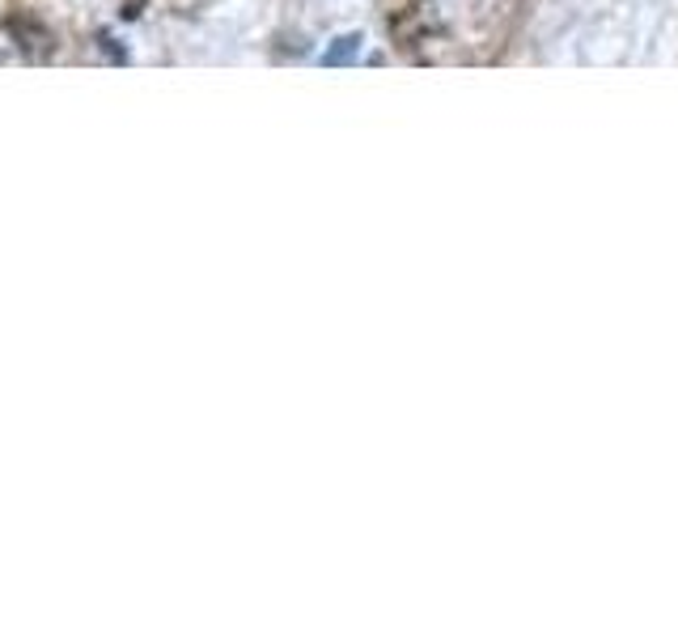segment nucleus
I'll list each match as a JSON object with an SVG mask.
<instances>
[{"instance_id": "2", "label": "nucleus", "mask_w": 678, "mask_h": 636, "mask_svg": "<svg viewBox=\"0 0 678 636\" xmlns=\"http://www.w3.org/2000/svg\"><path fill=\"white\" fill-rule=\"evenodd\" d=\"M13 60H22V47H18V34L9 22H0V64H13Z\"/></svg>"}, {"instance_id": "3", "label": "nucleus", "mask_w": 678, "mask_h": 636, "mask_svg": "<svg viewBox=\"0 0 678 636\" xmlns=\"http://www.w3.org/2000/svg\"><path fill=\"white\" fill-rule=\"evenodd\" d=\"M353 52H356V39H340V47H335V52H331L326 60H331V64H340V60L353 56Z\"/></svg>"}, {"instance_id": "1", "label": "nucleus", "mask_w": 678, "mask_h": 636, "mask_svg": "<svg viewBox=\"0 0 678 636\" xmlns=\"http://www.w3.org/2000/svg\"><path fill=\"white\" fill-rule=\"evenodd\" d=\"M9 26L18 34V47H22V60L34 64V60H52L55 52V34L43 22H34V18H9Z\"/></svg>"}]
</instances>
